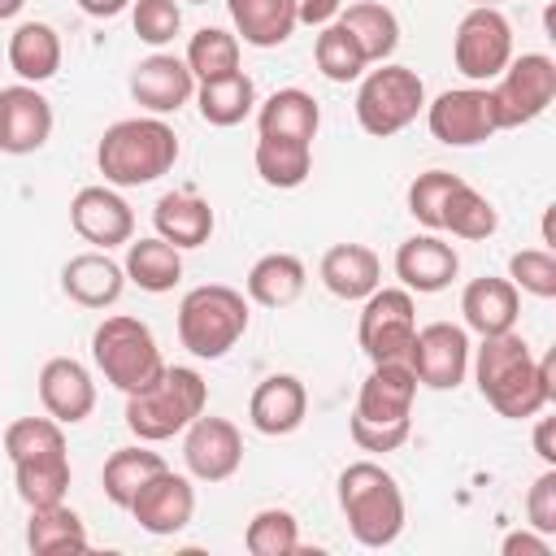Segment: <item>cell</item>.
<instances>
[{"mask_svg":"<svg viewBox=\"0 0 556 556\" xmlns=\"http://www.w3.org/2000/svg\"><path fill=\"white\" fill-rule=\"evenodd\" d=\"M26 547L35 556H70V552H87L91 539H87L83 517L61 500V504L30 508V517H26Z\"/></svg>","mask_w":556,"mask_h":556,"instance_id":"cell-32","label":"cell"},{"mask_svg":"<svg viewBox=\"0 0 556 556\" xmlns=\"http://www.w3.org/2000/svg\"><path fill=\"white\" fill-rule=\"evenodd\" d=\"M243 547L252 556H291L300 552V521L291 508H261L243 526Z\"/></svg>","mask_w":556,"mask_h":556,"instance_id":"cell-41","label":"cell"},{"mask_svg":"<svg viewBox=\"0 0 556 556\" xmlns=\"http://www.w3.org/2000/svg\"><path fill=\"white\" fill-rule=\"evenodd\" d=\"M195 109L208 126H239L243 117L256 113V83L235 70V74H222V78H208V83H195Z\"/></svg>","mask_w":556,"mask_h":556,"instance_id":"cell-33","label":"cell"},{"mask_svg":"<svg viewBox=\"0 0 556 556\" xmlns=\"http://www.w3.org/2000/svg\"><path fill=\"white\" fill-rule=\"evenodd\" d=\"M248 321H252L248 295L226 282L191 287L178 300V343L195 361H222L248 334Z\"/></svg>","mask_w":556,"mask_h":556,"instance_id":"cell-6","label":"cell"},{"mask_svg":"<svg viewBox=\"0 0 556 556\" xmlns=\"http://www.w3.org/2000/svg\"><path fill=\"white\" fill-rule=\"evenodd\" d=\"M317 126H321V104L304 87H278L274 96L256 100V135L313 143Z\"/></svg>","mask_w":556,"mask_h":556,"instance_id":"cell-26","label":"cell"},{"mask_svg":"<svg viewBox=\"0 0 556 556\" xmlns=\"http://www.w3.org/2000/svg\"><path fill=\"white\" fill-rule=\"evenodd\" d=\"M317 278L334 300L361 304L374 287H382V261L369 243H334L321 252Z\"/></svg>","mask_w":556,"mask_h":556,"instance_id":"cell-23","label":"cell"},{"mask_svg":"<svg viewBox=\"0 0 556 556\" xmlns=\"http://www.w3.org/2000/svg\"><path fill=\"white\" fill-rule=\"evenodd\" d=\"M308 417V391L295 374H269L256 382L252 400H248V421L256 434L265 439H282L295 434Z\"/></svg>","mask_w":556,"mask_h":556,"instance_id":"cell-21","label":"cell"},{"mask_svg":"<svg viewBox=\"0 0 556 556\" xmlns=\"http://www.w3.org/2000/svg\"><path fill=\"white\" fill-rule=\"evenodd\" d=\"M178 135L165 117H122L96 143V165L109 187H148L178 161Z\"/></svg>","mask_w":556,"mask_h":556,"instance_id":"cell-3","label":"cell"},{"mask_svg":"<svg viewBox=\"0 0 556 556\" xmlns=\"http://www.w3.org/2000/svg\"><path fill=\"white\" fill-rule=\"evenodd\" d=\"M187 70L195 74V83H208V78H222V74H235L239 70V35H230L226 26H200L191 39H187Z\"/></svg>","mask_w":556,"mask_h":556,"instance_id":"cell-38","label":"cell"},{"mask_svg":"<svg viewBox=\"0 0 556 556\" xmlns=\"http://www.w3.org/2000/svg\"><path fill=\"white\" fill-rule=\"evenodd\" d=\"M152 226H156V235L165 243L187 252V248H204L213 239L217 217H213V204L204 195H195V191H165L156 200V208H152Z\"/></svg>","mask_w":556,"mask_h":556,"instance_id":"cell-25","label":"cell"},{"mask_svg":"<svg viewBox=\"0 0 556 556\" xmlns=\"http://www.w3.org/2000/svg\"><path fill=\"white\" fill-rule=\"evenodd\" d=\"M439 230H447L452 239L478 243V239H491V235L500 230V213H495V204H491L478 187H469V182L460 178L456 191H452L447 204H443V226H439Z\"/></svg>","mask_w":556,"mask_h":556,"instance_id":"cell-36","label":"cell"},{"mask_svg":"<svg viewBox=\"0 0 556 556\" xmlns=\"http://www.w3.org/2000/svg\"><path fill=\"white\" fill-rule=\"evenodd\" d=\"M343 4L348 0H295V17L304 26H313V30H321V26H330L343 13Z\"/></svg>","mask_w":556,"mask_h":556,"instance_id":"cell-47","label":"cell"},{"mask_svg":"<svg viewBox=\"0 0 556 556\" xmlns=\"http://www.w3.org/2000/svg\"><path fill=\"white\" fill-rule=\"evenodd\" d=\"M426 126L447 148H478L491 135H500L491 91L478 83L452 87V91H439L434 100H426Z\"/></svg>","mask_w":556,"mask_h":556,"instance_id":"cell-12","label":"cell"},{"mask_svg":"<svg viewBox=\"0 0 556 556\" xmlns=\"http://www.w3.org/2000/svg\"><path fill=\"white\" fill-rule=\"evenodd\" d=\"M313 61H317L321 78H330V83H356V78L369 70L361 43H356L339 22H330V26L317 30V39H313Z\"/></svg>","mask_w":556,"mask_h":556,"instance_id":"cell-40","label":"cell"},{"mask_svg":"<svg viewBox=\"0 0 556 556\" xmlns=\"http://www.w3.org/2000/svg\"><path fill=\"white\" fill-rule=\"evenodd\" d=\"M165 469V456L152 452V443H130V447H117L104 469H100V486H104V500L113 508H130V500L139 495V486Z\"/></svg>","mask_w":556,"mask_h":556,"instance_id":"cell-34","label":"cell"},{"mask_svg":"<svg viewBox=\"0 0 556 556\" xmlns=\"http://www.w3.org/2000/svg\"><path fill=\"white\" fill-rule=\"evenodd\" d=\"M413 400L417 374L408 361H374L356 391V408L348 417V434L361 452H400L413 434Z\"/></svg>","mask_w":556,"mask_h":556,"instance_id":"cell-2","label":"cell"},{"mask_svg":"<svg viewBox=\"0 0 556 556\" xmlns=\"http://www.w3.org/2000/svg\"><path fill=\"white\" fill-rule=\"evenodd\" d=\"M469 330L456 321H426L413 334L408 365L417 374V387L430 391H456L469 374Z\"/></svg>","mask_w":556,"mask_h":556,"instance_id":"cell-13","label":"cell"},{"mask_svg":"<svg viewBox=\"0 0 556 556\" xmlns=\"http://www.w3.org/2000/svg\"><path fill=\"white\" fill-rule=\"evenodd\" d=\"M39 404L52 421L61 426H78L91 417L96 408V382H91V369L74 356H52L43 361L39 369Z\"/></svg>","mask_w":556,"mask_h":556,"instance_id":"cell-20","label":"cell"},{"mask_svg":"<svg viewBox=\"0 0 556 556\" xmlns=\"http://www.w3.org/2000/svg\"><path fill=\"white\" fill-rule=\"evenodd\" d=\"M526 526L556 534V465H547L526 491Z\"/></svg>","mask_w":556,"mask_h":556,"instance_id":"cell-45","label":"cell"},{"mask_svg":"<svg viewBox=\"0 0 556 556\" xmlns=\"http://www.w3.org/2000/svg\"><path fill=\"white\" fill-rule=\"evenodd\" d=\"M130 96L152 117H169L195 100V74L174 52H152L130 70Z\"/></svg>","mask_w":556,"mask_h":556,"instance_id":"cell-18","label":"cell"},{"mask_svg":"<svg viewBox=\"0 0 556 556\" xmlns=\"http://www.w3.org/2000/svg\"><path fill=\"white\" fill-rule=\"evenodd\" d=\"M417 334V300L408 287H374L361 300V321H356V339L361 352L374 361H408Z\"/></svg>","mask_w":556,"mask_h":556,"instance_id":"cell-11","label":"cell"},{"mask_svg":"<svg viewBox=\"0 0 556 556\" xmlns=\"http://www.w3.org/2000/svg\"><path fill=\"white\" fill-rule=\"evenodd\" d=\"M9 70L22 78V83H48L56 78L61 70V35L48 26V22H22L13 35H9Z\"/></svg>","mask_w":556,"mask_h":556,"instance_id":"cell-31","label":"cell"},{"mask_svg":"<svg viewBox=\"0 0 556 556\" xmlns=\"http://www.w3.org/2000/svg\"><path fill=\"white\" fill-rule=\"evenodd\" d=\"M504 556H552V534L526 526V530H508L504 543H500Z\"/></svg>","mask_w":556,"mask_h":556,"instance_id":"cell-46","label":"cell"},{"mask_svg":"<svg viewBox=\"0 0 556 556\" xmlns=\"http://www.w3.org/2000/svg\"><path fill=\"white\" fill-rule=\"evenodd\" d=\"M513 22L500 13V9H486V4H469V13L456 22V35H452V61L456 70L486 87L504 74V65L513 61Z\"/></svg>","mask_w":556,"mask_h":556,"instance_id":"cell-10","label":"cell"},{"mask_svg":"<svg viewBox=\"0 0 556 556\" xmlns=\"http://www.w3.org/2000/svg\"><path fill=\"white\" fill-rule=\"evenodd\" d=\"M256 174L265 187H278V191H295L308 182L313 174V143L304 139H274V135H256Z\"/></svg>","mask_w":556,"mask_h":556,"instance_id":"cell-35","label":"cell"},{"mask_svg":"<svg viewBox=\"0 0 556 556\" xmlns=\"http://www.w3.org/2000/svg\"><path fill=\"white\" fill-rule=\"evenodd\" d=\"M70 456H48V460H22L13 465V486L17 500L26 508H43V504H61L70 491Z\"/></svg>","mask_w":556,"mask_h":556,"instance_id":"cell-39","label":"cell"},{"mask_svg":"<svg viewBox=\"0 0 556 556\" xmlns=\"http://www.w3.org/2000/svg\"><path fill=\"white\" fill-rule=\"evenodd\" d=\"M456 274H460V256L447 239H439V230L413 235L395 248V278L413 295H434V291L452 287Z\"/></svg>","mask_w":556,"mask_h":556,"instance_id":"cell-19","label":"cell"},{"mask_svg":"<svg viewBox=\"0 0 556 556\" xmlns=\"http://www.w3.org/2000/svg\"><path fill=\"white\" fill-rule=\"evenodd\" d=\"M365 52L369 65H382L391 61V52L400 48V17L382 4V0H356V4H343V13L334 17Z\"/></svg>","mask_w":556,"mask_h":556,"instance_id":"cell-30","label":"cell"},{"mask_svg":"<svg viewBox=\"0 0 556 556\" xmlns=\"http://www.w3.org/2000/svg\"><path fill=\"white\" fill-rule=\"evenodd\" d=\"M78 9H83L87 17H96V22H109V17L126 13V9H130V0H78Z\"/></svg>","mask_w":556,"mask_h":556,"instance_id":"cell-49","label":"cell"},{"mask_svg":"<svg viewBox=\"0 0 556 556\" xmlns=\"http://www.w3.org/2000/svg\"><path fill=\"white\" fill-rule=\"evenodd\" d=\"M508 282L534 300L556 295V252L552 248H521L508 256Z\"/></svg>","mask_w":556,"mask_h":556,"instance_id":"cell-43","label":"cell"},{"mask_svg":"<svg viewBox=\"0 0 556 556\" xmlns=\"http://www.w3.org/2000/svg\"><path fill=\"white\" fill-rule=\"evenodd\" d=\"M91 361L104 374V382L117 387L122 395L152 387L165 369V356H161L148 321H139L130 313H113L91 330Z\"/></svg>","mask_w":556,"mask_h":556,"instance_id":"cell-7","label":"cell"},{"mask_svg":"<svg viewBox=\"0 0 556 556\" xmlns=\"http://www.w3.org/2000/svg\"><path fill=\"white\" fill-rule=\"evenodd\" d=\"M130 26L148 48H165L182 30L178 0H130Z\"/></svg>","mask_w":556,"mask_h":556,"instance_id":"cell-44","label":"cell"},{"mask_svg":"<svg viewBox=\"0 0 556 556\" xmlns=\"http://www.w3.org/2000/svg\"><path fill=\"white\" fill-rule=\"evenodd\" d=\"M469 369L478 395L508 421H530L556 404V352L534 356L517 330L486 334L478 352H469Z\"/></svg>","mask_w":556,"mask_h":556,"instance_id":"cell-1","label":"cell"},{"mask_svg":"<svg viewBox=\"0 0 556 556\" xmlns=\"http://www.w3.org/2000/svg\"><path fill=\"white\" fill-rule=\"evenodd\" d=\"M534 452L543 465H556V417H539L534 426Z\"/></svg>","mask_w":556,"mask_h":556,"instance_id":"cell-48","label":"cell"},{"mask_svg":"<svg viewBox=\"0 0 556 556\" xmlns=\"http://www.w3.org/2000/svg\"><path fill=\"white\" fill-rule=\"evenodd\" d=\"M304 282H308V269L295 252H265L252 261L243 287H248V304H261V308H287L304 295Z\"/></svg>","mask_w":556,"mask_h":556,"instance_id":"cell-27","label":"cell"},{"mask_svg":"<svg viewBox=\"0 0 556 556\" xmlns=\"http://www.w3.org/2000/svg\"><path fill=\"white\" fill-rule=\"evenodd\" d=\"M126 282H135L139 291L148 295H165L182 282V252L174 243H165L161 235H148V239H130L126 243Z\"/></svg>","mask_w":556,"mask_h":556,"instance_id":"cell-28","label":"cell"},{"mask_svg":"<svg viewBox=\"0 0 556 556\" xmlns=\"http://www.w3.org/2000/svg\"><path fill=\"white\" fill-rule=\"evenodd\" d=\"M469 4H486V9H500L504 0H469Z\"/></svg>","mask_w":556,"mask_h":556,"instance_id":"cell-51","label":"cell"},{"mask_svg":"<svg viewBox=\"0 0 556 556\" xmlns=\"http://www.w3.org/2000/svg\"><path fill=\"white\" fill-rule=\"evenodd\" d=\"M182 465L195 482H226L243 465V434L235 421L200 413L182 430Z\"/></svg>","mask_w":556,"mask_h":556,"instance_id":"cell-15","label":"cell"},{"mask_svg":"<svg viewBox=\"0 0 556 556\" xmlns=\"http://www.w3.org/2000/svg\"><path fill=\"white\" fill-rule=\"evenodd\" d=\"M456 182H460V174H452V169H426V174H417L408 182V213H413V222L426 226V230H439L443 226V204L456 191Z\"/></svg>","mask_w":556,"mask_h":556,"instance_id":"cell-42","label":"cell"},{"mask_svg":"<svg viewBox=\"0 0 556 556\" xmlns=\"http://www.w3.org/2000/svg\"><path fill=\"white\" fill-rule=\"evenodd\" d=\"M61 291L78 308H113L126 291V269H122V261H113L100 248L78 252L61 265Z\"/></svg>","mask_w":556,"mask_h":556,"instance_id":"cell-22","label":"cell"},{"mask_svg":"<svg viewBox=\"0 0 556 556\" xmlns=\"http://www.w3.org/2000/svg\"><path fill=\"white\" fill-rule=\"evenodd\" d=\"M460 317H465V330H473L478 339L517 330L521 291H517L508 278H491V274H486V278H473V282L460 291Z\"/></svg>","mask_w":556,"mask_h":556,"instance_id":"cell-24","label":"cell"},{"mask_svg":"<svg viewBox=\"0 0 556 556\" xmlns=\"http://www.w3.org/2000/svg\"><path fill=\"white\" fill-rule=\"evenodd\" d=\"M339 513L361 547H391L404 534L408 508L391 469L378 460H352L339 473Z\"/></svg>","mask_w":556,"mask_h":556,"instance_id":"cell-4","label":"cell"},{"mask_svg":"<svg viewBox=\"0 0 556 556\" xmlns=\"http://www.w3.org/2000/svg\"><path fill=\"white\" fill-rule=\"evenodd\" d=\"M4 456L9 465L22 460H48V456H70L65 447V426L52 417H17L4 426Z\"/></svg>","mask_w":556,"mask_h":556,"instance_id":"cell-37","label":"cell"},{"mask_svg":"<svg viewBox=\"0 0 556 556\" xmlns=\"http://www.w3.org/2000/svg\"><path fill=\"white\" fill-rule=\"evenodd\" d=\"M52 104L35 83L0 87V152L30 156L52 139Z\"/></svg>","mask_w":556,"mask_h":556,"instance_id":"cell-17","label":"cell"},{"mask_svg":"<svg viewBox=\"0 0 556 556\" xmlns=\"http://www.w3.org/2000/svg\"><path fill=\"white\" fill-rule=\"evenodd\" d=\"M235 35L252 48H278L295 35V0H226Z\"/></svg>","mask_w":556,"mask_h":556,"instance_id":"cell-29","label":"cell"},{"mask_svg":"<svg viewBox=\"0 0 556 556\" xmlns=\"http://www.w3.org/2000/svg\"><path fill=\"white\" fill-rule=\"evenodd\" d=\"M143 534H156V539H169V534H182L195 517V486H191V473H174L169 465L161 473H152L139 495L130 500L126 508Z\"/></svg>","mask_w":556,"mask_h":556,"instance_id":"cell-16","label":"cell"},{"mask_svg":"<svg viewBox=\"0 0 556 556\" xmlns=\"http://www.w3.org/2000/svg\"><path fill=\"white\" fill-rule=\"evenodd\" d=\"M208 408V382L191 365H165L161 378L126 395V430L139 443H165L182 434Z\"/></svg>","mask_w":556,"mask_h":556,"instance_id":"cell-5","label":"cell"},{"mask_svg":"<svg viewBox=\"0 0 556 556\" xmlns=\"http://www.w3.org/2000/svg\"><path fill=\"white\" fill-rule=\"evenodd\" d=\"M22 4H26V0H0V22L17 17V13H22Z\"/></svg>","mask_w":556,"mask_h":556,"instance_id":"cell-50","label":"cell"},{"mask_svg":"<svg viewBox=\"0 0 556 556\" xmlns=\"http://www.w3.org/2000/svg\"><path fill=\"white\" fill-rule=\"evenodd\" d=\"M70 226L83 243L109 252V248H126L135 239V208L126 204V195L109 182H91L78 187L70 200Z\"/></svg>","mask_w":556,"mask_h":556,"instance_id":"cell-14","label":"cell"},{"mask_svg":"<svg viewBox=\"0 0 556 556\" xmlns=\"http://www.w3.org/2000/svg\"><path fill=\"white\" fill-rule=\"evenodd\" d=\"M356 83V122L374 139H391L404 126H413L417 113H426V83L408 65L382 61L378 70H365Z\"/></svg>","mask_w":556,"mask_h":556,"instance_id":"cell-8","label":"cell"},{"mask_svg":"<svg viewBox=\"0 0 556 556\" xmlns=\"http://www.w3.org/2000/svg\"><path fill=\"white\" fill-rule=\"evenodd\" d=\"M187 4H208V0H187Z\"/></svg>","mask_w":556,"mask_h":556,"instance_id":"cell-52","label":"cell"},{"mask_svg":"<svg viewBox=\"0 0 556 556\" xmlns=\"http://www.w3.org/2000/svg\"><path fill=\"white\" fill-rule=\"evenodd\" d=\"M486 91H491L500 130L530 126L556 100V61L547 52H521L504 65V74L495 83H486Z\"/></svg>","mask_w":556,"mask_h":556,"instance_id":"cell-9","label":"cell"}]
</instances>
